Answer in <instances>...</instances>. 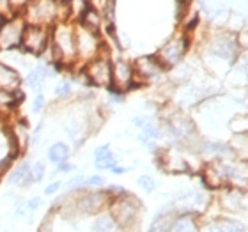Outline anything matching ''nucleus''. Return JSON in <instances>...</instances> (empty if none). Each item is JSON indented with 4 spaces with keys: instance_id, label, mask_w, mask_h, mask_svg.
I'll use <instances>...</instances> for the list:
<instances>
[{
    "instance_id": "1",
    "label": "nucleus",
    "mask_w": 248,
    "mask_h": 232,
    "mask_svg": "<svg viewBox=\"0 0 248 232\" xmlns=\"http://www.w3.org/2000/svg\"><path fill=\"white\" fill-rule=\"evenodd\" d=\"M27 25L52 29L71 16V0H29L21 13Z\"/></svg>"
},
{
    "instance_id": "2",
    "label": "nucleus",
    "mask_w": 248,
    "mask_h": 232,
    "mask_svg": "<svg viewBox=\"0 0 248 232\" xmlns=\"http://www.w3.org/2000/svg\"><path fill=\"white\" fill-rule=\"evenodd\" d=\"M50 53L52 64H75L77 62V45H75V25L62 21L50 29Z\"/></svg>"
},
{
    "instance_id": "3",
    "label": "nucleus",
    "mask_w": 248,
    "mask_h": 232,
    "mask_svg": "<svg viewBox=\"0 0 248 232\" xmlns=\"http://www.w3.org/2000/svg\"><path fill=\"white\" fill-rule=\"evenodd\" d=\"M108 213L115 220L121 232H139L140 231V213L142 202L131 193H124L112 199L108 204Z\"/></svg>"
},
{
    "instance_id": "4",
    "label": "nucleus",
    "mask_w": 248,
    "mask_h": 232,
    "mask_svg": "<svg viewBox=\"0 0 248 232\" xmlns=\"http://www.w3.org/2000/svg\"><path fill=\"white\" fill-rule=\"evenodd\" d=\"M188 48H190V39L185 34H176L161 45L155 59L161 66V69H174L183 62L185 55L188 53Z\"/></svg>"
},
{
    "instance_id": "5",
    "label": "nucleus",
    "mask_w": 248,
    "mask_h": 232,
    "mask_svg": "<svg viewBox=\"0 0 248 232\" xmlns=\"http://www.w3.org/2000/svg\"><path fill=\"white\" fill-rule=\"evenodd\" d=\"M83 77L96 87H110L112 83V62L107 53V46H101V52L96 59L85 62Z\"/></svg>"
},
{
    "instance_id": "6",
    "label": "nucleus",
    "mask_w": 248,
    "mask_h": 232,
    "mask_svg": "<svg viewBox=\"0 0 248 232\" xmlns=\"http://www.w3.org/2000/svg\"><path fill=\"white\" fill-rule=\"evenodd\" d=\"M207 55L218 59V61L234 62L239 57V46L236 36L227 32H218L215 36H209L206 41Z\"/></svg>"
},
{
    "instance_id": "7",
    "label": "nucleus",
    "mask_w": 248,
    "mask_h": 232,
    "mask_svg": "<svg viewBox=\"0 0 248 232\" xmlns=\"http://www.w3.org/2000/svg\"><path fill=\"white\" fill-rule=\"evenodd\" d=\"M75 45H77V61L89 62L99 55L103 41L99 37V32L87 31L78 23L75 25Z\"/></svg>"
},
{
    "instance_id": "8",
    "label": "nucleus",
    "mask_w": 248,
    "mask_h": 232,
    "mask_svg": "<svg viewBox=\"0 0 248 232\" xmlns=\"http://www.w3.org/2000/svg\"><path fill=\"white\" fill-rule=\"evenodd\" d=\"M112 197L108 191H87L80 190L73 197V204H75V211L78 215H98L108 206Z\"/></svg>"
},
{
    "instance_id": "9",
    "label": "nucleus",
    "mask_w": 248,
    "mask_h": 232,
    "mask_svg": "<svg viewBox=\"0 0 248 232\" xmlns=\"http://www.w3.org/2000/svg\"><path fill=\"white\" fill-rule=\"evenodd\" d=\"M25 20L21 15H11L0 25V52H11L21 46V37L25 31Z\"/></svg>"
},
{
    "instance_id": "10",
    "label": "nucleus",
    "mask_w": 248,
    "mask_h": 232,
    "mask_svg": "<svg viewBox=\"0 0 248 232\" xmlns=\"http://www.w3.org/2000/svg\"><path fill=\"white\" fill-rule=\"evenodd\" d=\"M50 46V29L37 25H27L21 37V50L32 55H43Z\"/></svg>"
},
{
    "instance_id": "11",
    "label": "nucleus",
    "mask_w": 248,
    "mask_h": 232,
    "mask_svg": "<svg viewBox=\"0 0 248 232\" xmlns=\"http://www.w3.org/2000/svg\"><path fill=\"white\" fill-rule=\"evenodd\" d=\"M110 87L119 91V93H126L129 89L137 87L135 83V73H133V64H129L124 59H117L112 62V83Z\"/></svg>"
},
{
    "instance_id": "12",
    "label": "nucleus",
    "mask_w": 248,
    "mask_h": 232,
    "mask_svg": "<svg viewBox=\"0 0 248 232\" xmlns=\"http://www.w3.org/2000/svg\"><path fill=\"white\" fill-rule=\"evenodd\" d=\"M161 66L158 64L153 55H144V57H139L133 64V73H135V83L139 80L140 83L151 82L161 75Z\"/></svg>"
},
{
    "instance_id": "13",
    "label": "nucleus",
    "mask_w": 248,
    "mask_h": 232,
    "mask_svg": "<svg viewBox=\"0 0 248 232\" xmlns=\"http://www.w3.org/2000/svg\"><path fill=\"white\" fill-rule=\"evenodd\" d=\"M247 191L241 188H225L220 193V206L225 211L241 213L247 209Z\"/></svg>"
},
{
    "instance_id": "14",
    "label": "nucleus",
    "mask_w": 248,
    "mask_h": 232,
    "mask_svg": "<svg viewBox=\"0 0 248 232\" xmlns=\"http://www.w3.org/2000/svg\"><path fill=\"white\" fill-rule=\"evenodd\" d=\"M21 78L15 67L7 66L4 62H0V89L5 93H16L20 91Z\"/></svg>"
},
{
    "instance_id": "15",
    "label": "nucleus",
    "mask_w": 248,
    "mask_h": 232,
    "mask_svg": "<svg viewBox=\"0 0 248 232\" xmlns=\"http://www.w3.org/2000/svg\"><path fill=\"white\" fill-rule=\"evenodd\" d=\"M163 163H165V170L170 174H185L190 170V163L181 156V153L177 151H169L163 153Z\"/></svg>"
},
{
    "instance_id": "16",
    "label": "nucleus",
    "mask_w": 248,
    "mask_h": 232,
    "mask_svg": "<svg viewBox=\"0 0 248 232\" xmlns=\"http://www.w3.org/2000/svg\"><path fill=\"white\" fill-rule=\"evenodd\" d=\"M179 218V213L176 209H163L156 215V218L153 220L151 225V232H170L172 225L176 223V220Z\"/></svg>"
},
{
    "instance_id": "17",
    "label": "nucleus",
    "mask_w": 248,
    "mask_h": 232,
    "mask_svg": "<svg viewBox=\"0 0 248 232\" xmlns=\"http://www.w3.org/2000/svg\"><path fill=\"white\" fill-rule=\"evenodd\" d=\"M94 158H96V169H99V170H112L115 165H117V160H115L114 153H112V149H110L108 144L101 145V147H98V149L94 151Z\"/></svg>"
},
{
    "instance_id": "18",
    "label": "nucleus",
    "mask_w": 248,
    "mask_h": 232,
    "mask_svg": "<svg viewBox=\"0 0 248 232\" xmlns=\"http://www.w3.org/2000/svg\"><path fill=\"white\" fill-rule=\"evenodd\" d=\"M9 183L15 186H31L34 183L31 174V163L23 161V163H20V165L16 167L9 175Z\"/></svg>"
},
{
    "instance_id": "19",
    "label": "nucleus",
    "mask_w": 248,
    "mask_h": 232,
    "mask_svg": "<svg viewBox=\"0 0 248 232\" xmlns=\"http://www.w3.org/2000/svg\"><path fill=\"white\" fill-rule=\"evenodd\" d=\"M80 25L85 27L87 31L99 32V29L103 25V15H99L98 11L93 9L91 5H87V9L80 15Z\"/></svg>"
},
{
    "instance_id": "20",
    "label": "nucleus",
    "mask_w": 248,
    "mask_h": 232,
    "mask_svg": "<svg viewBox=\"0 0 248 232\" xmlns=\"http://www.w3.org/2000/svg\"><path fill=\"white\" fill-rule=\"evenodd\" d=\"M48 77H50V69H48V67L36 66L31 73H29V75H27L25 82L31 89H34V91H37V93H41L43 83L46 82Z\"/></svg>"
},
{
    "instance_id": "21",
    "label": "nucleus",
    "mask_w": 248,
    "mask_h": 232,
    "mask_svg": "<svg viewBox=\"0 0 248 232\" xmlns=\"http://www.w3.org/2000/svg\"><path fill=\"white\" fill-rule=\"evenodd\" d=\"M93 232H121V229L117 227V223L108 211H101L96 215V220L93 223Z\"/></svg>"
},
{
    "instance_id": "22",
    "label": "nucleus",
    "mask_w": 248,
    "mask_h": 232,
    "mask_svg": "<svg viewBox=\"0 0 248 232\" xmlns=\"http://www.w3.org/2000/svg\"><path fill=\"white\" fill-rule=\"evenodd\" d=\"M207 232H245V227L236 220H211Z\"/></svg>"
},
{
    "instance_id": "23",
    "label": "nucleus",
    "mask_w": 248,
    "mask_h": 232,
    "mask_svg": "<svg viewBox=\"0 0 248 232\" xmlns=\"http://www.w3.org/2000/svg\"><path fill=\"white\" fill-rule=\"evenodd\" d=\"M48 160L55 163V165H61L64 161L69 158V147L66 144H62V142H57V144H53L46 153Z\"/></svg>"
},
{
    "instance_id": "24",
    "label": "nucleus",
    "mask_w": 248,
    "mask_h": 232,
    "mask_svg": "<svg viewBox=\"0 0 248 232\" xmlns=\"http://www.w3.org/2000/svg\"><path fill=\"white\" fill-rule=\"evenodd\" d=\"M21 91H16V93H5L0 89V112H11L13 108H16V105L21 101Z\"/></svg>"
},
{
    "instance_id": "25",
    "label": "nucleus",
    "mask_w": 248,
    "mask_h": 232,
    "mask_svg": "<svg viewBox=\"0 0 248 232\" xmlns=\"http://www.w3.org/2000/svg\"><path fill=\"white\" fill-rule=\"evenodd\" d=\"M11 135L15 137V140L18 142L20 145V149H23L27 144H29V139H31V135H29V128H27V123L20 121V123H16L11 129Z\"/></svg>"
},
{
    "instance_id": "26",
    "label": "nucleus",
    "mask_w": 248,
    "mask_h": 232,
    "mask_svg": "<svg viewBox=\"0 0 248 232\" xmlns=\"http://www.w3.org/2000/svg\"><path fill=\"white\" fill-rule=\"evenodd\" d=\"M229 128H231V131H232L234 135H247L248 133V119H247V115H245V114L236 115V117L231 121Z\"/></svg>"
},
{
    "instance_id": "27",
    "label": "nucleus",
    "mask_w": 248,
    "mask_h": 232,
    "mask_svg": "<svg viewBox=\"0 0 248 232\" xmlns=\"http://www.w3.org/2000/svg\"><path fill=\"white\" fill-rule=\"evenodd\" d=\"M31 174H32V181H34V183L43 181V177H45V174H46V163L41 160L36 161L34 165H31Z\"/></svg>"
},
{
    "instance_id": "28",
    "label": "nucleus",
    "mask_w": 248,
    "mask_h": 232,
    "mask_svg": "<svg viewBox=\"0 0 248 232\" xmlns=\"http://www.w3.org/2000/svg\"><path fill=\"white\" fill-rule=\"evenodd\" d=\"M73 89H71V82H67V80H61V82L55 85V96L59 99H67L71 96Z\"/></svg>"
},
{
    "instance_id": "29",
    "label": "nucleus",
    "mask_w": 248,
    "mask_h": 232,
    "mask_svg": "<svg viewBox=\"0 0 248 232\" xmlns=\"http://www.w3.org/2000/svg\"><path fill=\"white\" fill-rule=\"evenodd\" d=\"M105 186V177L103 175H83V188H101Z\"/></svg>"
},
{
    "instance_id": "30",
    "label": "nucleus",
    "mask_w": 248,
    "mask_h": 232,
    "mask_svg": "<svg viewBox=\"0 0 248 232\" xmlns=\"http://www.w3.org/2000/svg\"><path fill=\"white\" fill-rule=\"evenodd\" d=\"M137 183H139L140 188H142L144 191H147V193H149V191H153L156 188V181L153 179L151 175H140Z\"/></svg>"
},
{
    "instance_id": "31",
    "label": "nucleus",
    "mask_w": 248,
    "mask_h": 232,
    "mask_svg": "<svg viewBox=\"0 0 248 232\" xmlns=\"http://www.w3.org/2000/svg\"><path fill=\"white\" fill-rule=\"evenodd\" d=\"M7 4H9L11 15H21L29 0H7Z\"/></svg>"
},
{
    "instance_id": "32",
    "label": "nucleus",
    "mask_w": 248,
    "mask_h": 232,
    "mask_svg": "<svg viewBox=\"0 0 248 232\" xmlns=\"http://www.w3.org/2000/svg\"><path fill=\"white\" fill-rule=\"evenodd\" d=\"M45 105H46V99H45V96H43V93H37L36 96H34V99H32V112H41L43 108H45Z\"/></svg>"
},
{
    "instance_id": "33",
    "label": "nucleus",
    "mask_w": 248,
    "mask_h": 232,
    "mask_svg": "<svg viewBox=\"0 0 248 232\" xmlns=\"http://www.w3.org/2000/svg\"><path fill=\"white\" fill-rule=\"evenodd\" d=\"M59 188H61V183L59 181H55V183H50V185L45 188V195H53V193H57L59 191Z\"/></svg>"
},
{
    "instance_id": "34",
    "label": "nucleus",
    "mask_w": 248,
    "mask_h": 232,
    "mask_svg": "<svg viewBox=\"0 0 248 232\" xmlns=\"http://www.w3.org/2000/svg\"><path fill=\"white\" fill-rule=\"evenodd\" d=\"M149 121H151L149 117H145V115H140V117H135V119H133V124L137 126V128L142 129V128L145 126V124L149 123Z\"/></svg>"
},
{
    "instance_id": "35",
    "label": "nucleus",
    "mask_w": 248,
    "mask_h": 232,
    "mask_svg": "<svg viewBox=\"0 0 248 232\" xmlns=\"http://www.w3.org/2000/svg\"><path fill=\"white\" fill-rule=\"evenodd\" d=\"M73 169H75V165H67L66 161H64V163H61V165H59V172H71Z\"/></svg>"
},
{
    "instance_id": "36",
    "label": "nucleus",
    "mask_w": 248,
    "mask_h": 232,
    "mask_svg": "<svg viewBox=\"0 0 248 232\" xmlns=\"http://www.w3.org/2000/svg\"><path fill=\"white\" fill-rule=\"evenodd\" d=\"M4 20H5V16L2 15V13H0V25H2V23H4Z\"/></svg>"
}]
</instances>
